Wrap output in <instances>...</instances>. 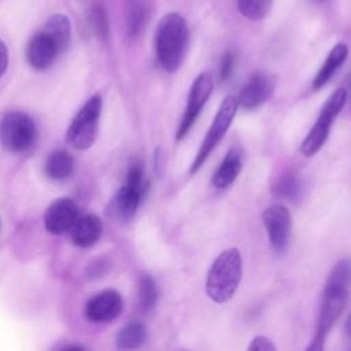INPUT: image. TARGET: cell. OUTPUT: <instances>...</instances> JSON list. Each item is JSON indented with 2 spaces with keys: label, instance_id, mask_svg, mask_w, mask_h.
I'll list each match as a JSON object with an SVG mask.
<instances>
[{
  "label": "cell",
  "instance_id": "obj_22",
  "mask_svg": "<svg viewBox=\"0 0 351 351\" xmlns=\"http://www.w3.org/2000/svg\"><path fill=\"white\" fill-rule=\"evenodd\" d=\"M273 5V0H237L240 14L248 19L259 21L265 18Z\"/></svg>",
  "mask_w": 351,
  "mask_h": 351
},
{
  "label": "cell",
  "instance_id": "obj_17",
  "mask_svg": "<svg viewBox=\"0 0 351 351\" xmlns=\"http://www.w3.org/2000/svg\"><path fill=\"white\" fill-rule=\"evenodd\" d=\"M347 56H348V47L343 43L336 44L328 53L318 73L315 74L313 80V89L317 90L322 88L332 78V75L339 70V67L346 62Z\"/></svg>",
  "mask_w": 351,
  "mask_h": 351
},
{
  "label": "cell",
  "instance_id": "obj_21",
  "mask_svg": "<svg viewBox=\"0 0 351 351\" xmlns=\"http://www.w3.org/2000/svg\"><path fill=\"white\" fill-rule=\"evenodd\" d=\"M148 21V5L145 0H128L126 26L130 38L141 34Z\"/></svg>",
  "mask_w": 351,
  "mask_h": 351
},
{
  "label": "cell",
  "instance_id": "obj_32",
  "mask_svg": "<svg viewBox=\"0 0 351 351\" xmlns=\"http://www.w3.org/2000/svg\"><path fill=\"white\" fill-rule=\"evenodd\" d=\"M344 326H346V332L348 335V337L351 339V313L348 314V317L346 318V322H344Z\"/></svg>",
  "mask_w": 351,
  "mask_h": 351
},
{
  "label": "cell",
  "instance_id": "obj_24",
  "mask_svg": "<svg viewBox=\"0 0 351 351\" xmlns=\"http://www.w3.org/2000/svg\"><path fill=\"white\" fill-rule=\"evenodd\" d=\"M90 23L96 36L101 41H107L110 37V21L103 4H93L90 11Z\"/></svg>",
  "mask_w": 351,
  "mask_h": 351
},
{
  "label": "cell",
  "instance_id": "obj_23",
  "mask_svg": "<svg viewBox=\"0 0 351 351\" xmlns=\"http://www.w3.org/2000/svg\"><path fill=\"white\" fill-rule=\"evenodd\" d=\"M158 300V287L155 280L148 276L144 274L140 277L138 281V302L143 310H151Z\"/></svg>",
  "mask_w": 351,
  "mask_h": 351
},
{
  "label": "cell",
  "instance_id": "obj_19",
  "mask_svg": "<svg viewBox=\"0 0 351 351\" xmlns=\"http://www.w3.org/2000/svg\"><path fill=\"white\" fill-rule=\"evenodd\" d=\"M45 173L52 180H64L67 178L74 169L73 156L64 149H56L49 154L45 160Z\"/></svg>",
  "mask_w": 351,
  "mask_h": 351
},
{
  "label": "cell",
  "instance_id": "obj_11",
  "mask_svg": "<svg viewBox=\"0 0 351 351\" xmlns=\"http://www.w3.org/2000/svg\"><path fill=\"white\" fill-rule=\"evenodd\" d=\"M123 308L122 296L114 291L107 289L95 295L85 306V315L93 322H108L117 318Z\"/></svg>",
  "mask_w": 351,
  "mask_h": 351
},
{
  "label": "cell",
  "instance_id": "obj_14",
  "mask_svg": "<svg viewBox=\"0 0 351 351\" xmlns=\"http://www.w3.org/2000/svg\"><path fill=\"white\" fill-rule=\"evenodd\" d=\"M101 221L93 214L78 217L71 228V240L78 247L93 245L101 234Z\"/></svg>",
  "mask_w": 351,
  "mask_h": 351
},
{
  "label": "cell",
  "instance_id": "obj_15",
  "mask_svg": "<svg viewBox=\"0 0 351 351\" xmlns=\"http://www.w3.org/2000/svg\"><path fill=\"white\" fill-rule=\"evenodd\" d=\"M144 195L145 191L128 184L121 186L112 199V210L115 215L123 221L130 219L136 214Z\"/></svg>",
  "mask_w": 351,
  "mask_h": 351
},
{
  "label": "cell",
  "instance_id": "obj_5",
  "mask_svg": "<svg viewBox=\"0 0 351 351\" xmlns=\"http://www.w3.org/2000/svg\"><path fill=\"white\" fill-rule=\"evenodd\" d=\"M34 121L25 112L11 111L0 121V143L11 154L27 151L36 141Z\"/></svg>",
  "mask_w": 351,
  "mask_h": 351
},
{
  "label": "cell",
  "instance_id": "obj_20",
  "mask_svg": "<svg viewBox=\"0 0 351 351\" xmlns=\"http://www.w3.org/2000/svg\"><path fill=\"white\" fill-rule=\"evenodd\" d=\"M147 340V328L144 324L134 321L125 325L117 335V346L123 351L140 348Z\"/></svg>",
  "mask_w": 351,
  "mask_h": 351
},
{
  "label": "cell",
  "instance_id": "obj_7",
  "mask_svg": "<svg viewBox=\"0 0 351 351\" xmlns=\"http://www.w3.org/2000/svg\"><path fill=\"white\" fill-rule=\"evenodd\" d=\"M237 107H239L237 99L233 96H228L222 100V103L218 108V112H217V115H215L199 151H197V155L189 167V174H195L203 166V163L206 162V159L208 158L211 151L222 140V137L228 132V129L236 115Z\"/></svg>",
  "mask_w": 351,
  "mask_h": 351
},
{
  "label": "cell",
  "instance_id": "obj_30",
  "mask_svg": "<svg viewBox=\"0 0 351 351\" xmlns=\"http://www.w3.org/2000/svg\"><path fill=\"white\" fill-rule=\"evenodd\" d=\"M324 341H325V337L315 332L314 339L310 341L306 351H324Z\"/></svg>",
  "mask_w": 351,
  "mask_h": 351
},
{
  "label": "cell",
  "instance_id": "obj_10",
  "mask_svg": "<svg viewBox=\"0 0 351 351\" xmlns=\"http://www.w3.org/2000/svg\"><path fill=\"white\" fill-rule=\"evenodd\" d=\"M77 219L78 207L74 200L67 197H60L52 202L44 214L45 229L52 234H62L71 230Z\"/></svg>",
  "mask_w": 351,
  "mask_h": 351
},
{
  "label": "cell",
  "instance_id": "obj_12",
  "mask_svg": "<svg viewBox=\"0 0 351 351\" xmlns=\"http://www.w3.org/2000/svg\"><path fill=\"white\" fill-rule=\"evenodd\" d=\"M276 88V78L267 73H255L241 89L237 103L245 110H254L263 104Z\"/></svg>",
  "mask_w": 351,
  "mask_h": 351
},
{
  "label": "cell",
  "instance_id": "obj_31",
  "mask_svg": "<svg viewBox=\"0 0 351 351\" xmlns=\"http://www.w3.org/2000/svg\"><path fill=\"white\" fill-rule=\"evenodd\" d=\"M60 351H85L81 346H77V344H70V346H66L63 347Z\"/></svg>",
  "mask_w": 351,
  "mask_h": 351
},
{
  "label": "cell",
  "instance_id": "obj_8",
  "mask_svg": "<svg viewBox=\"0 0 351 351\" xmlns=\"http://www.w3.org/2000/svg\"><path fill=\"white\" fill-rule=\"evenodd\" d=\"M213 78L208 73H202L196 77L193 81L188 100H186V107L184 111V115L181 118V122L177 129V140H181L189 129L193 126L196 118L199 117L202 108L204 107L206 101L208 100L211 90H213Z\"/></svg>",
  "mask_w": 351,
  "mask_h": 351
},
{
  "label": "cell",
  "instance_id": "obj_1",
  "mask_svg": "<svg viewBox=\"0 0 351 351\" xmlns=\"http://www.w3.org/2000/svg\"><path fill=\"white\" fill-rule=\"evenodd\" d=\"M351 295V259H340L332 269L325 289L318 314L317 333L326 337L337 318L341 315L347 300Z\"/></svg>",
  "mask_w": 351,
  "mask_h": 351
},
{
  "label": "cell",
  "instance_id": "obj_25",
  "mask_svg": "<svg viewBox=\"0 0 351 351\" xmlns=\"http://www.w3.org/2000/svg\"><path fill=\"white\" fill-rule=\"evenodd\" d=\"M274 193L285 199H295L300 193V180L295 174L282 176L274 186Z\"/></svg>",
  "mask_w": 351,
  "mask_h": 351
},
{
  "label": "cell",
  "instance_id": "obj_9",
  "mask_svg": "<svg viewBox=\"0 0 351 351\" xmlns=\"http://www.w3.org/2000/svg\"><path fill=\"white\" fill-rule=\"evenodd\" d=\"M262 221L269 236L271 247L277 251L285 250L291 236V214L282 204H274L267 207L262 214Z\"/></svg>",
  "mask_w": 351,
  "mask_h": 351
},
{
  "label": "cell",
  "instance_id": "obj_29",
  "mask_svg": "<svg viewBox=\"0 0 351 351\" xmlns=\"http://www.w3.org/2000/svg\"><path fill=\"white\" fill-rule=\"evenodd\" d=\"M8 66V51L5 44L0 40V77L4 75Z\"/></svg>",
  "mask_w": 351,
  "mask_h": 351
},
{
  "label": "cell",
  "instance_id": "obj_3",
  "mask_svg": "<svg viewBox=\"0 0 351 351\" xmlns=\"http://www.w3.org/2000/svg\"><path fill=\"white\" fill-rule=\"evenodd\" d=\"M243 274V259L237 248L222 251L207 273L206 293L215 303H225L233 298Z\"/></svg>",
  "mask_w": 351,
  "mask_h": 351
},
{
  "label": "cell",
  "instance_id": "obj_28",
  "mask_svg": "<svg viewBox=\"0 0 351 351\" xmlns=\"http://www.w3.org/2000/svg\"><path fill=\"white\" fill-rule=\"evenodd\" d=\"M247 351H276L273 341L265 336H256L250 343Z\"/></svg>",
  "mask_w": 351,
  "mask_h": 351
},
{
  "label": "cell",
  "instance_id": "obj_26",
  "mask_svg": "<svg viewBox=\"0 0 351 351\" xmlns=\"http://www.w3.org/2000/svg\"><path fill=\"white\" fill-rule=\"evenodd\" d=\"M130 186L143 189L147 192L148 188V181L144 177V166L140 160H132L129 167H128V173H126V182Z\"/></svg>",
  "mask_w": 351,
  "mask_h": 351
},
{
  "label": "cell",
  "instance_id": "obj_18",
  "mask_svg": "<svg viewBox=\"0 0 351 351\" xmlns=\"http://www.w3.org/2000/svg\"><path fill=\"white\" fill-rule=\"evenodd\" d=\"M43 32L52 38L55 45L58 47L59 52L62 53L70 43L71 37V22L67 15L56 14L47 19Z\"/></svg>",
  "mask_w": 351,
  "mask_h": 351
},
{
  "label": "cell",
  "instance_id": "obj_6",
  "mask_svg": "<svg viewBox=\"0 0 351 351\" xmlns=\"http://www.w3.org/2000/svg\"><path fill=\"white\" fill-rule=\"evenodd\" d=\"M346 100H347V92L343 88L336 89L326 99V101L324 103V106L319 111L315 125L310 129L308 134L306 136L304 141L300 145V151L304 156H313L325 144V141L329 136L330 125H332L333 119L337 117V114L343 110Z\"/></svg>",
  "mask_w": 351,
  "mask_h": 351
},
{
  "label": "cell",
  "instance_id": "obj_27",
  "mask_svg": "<svg viewBox=\"0 0 351 351\" xmlns=\"http://www.w3.org/2000/svg\"><path fill=\"white\" fill-rule=\"evenodd\" d=\"M234 53L232 51H228L223 56H222V62H221V70H219V75L222 81H226L232 77L233 74V69H234Z\"/></svg>",
  "mask_w": 351,
  "mask_h": 351
},
{
  "label": "cell",
  "instance_id": "obj_4",
  "mask_svg": "<svg viewBox=\"0 0 351 351\" xmlns=\"http://www.w3.org/2000/svg\"><path fill=\"white\" fill-rule=\"evenodd\" d=\"M100 112L101 97L100 95H93L84 103L67 129L66 137L73 148L85 151L92 147L97 134Z\"/></svg>",
  "mask_w": 351,
  "mask_h": 351
},
{
  "label": "cell",
  "instance_id": "obj_13",
  "mask_svg": "<svg viewBox=\"0 0 351 351\" xmlns=\"http://www.w3.org/2000/svg\"><path fill=\"white\" fill-rule=\"evenodd\" d=\"M59 49L49 36L43 30L36 33L26 48V59L29 64L36 70L48 69L59 55Z\"/></svg>",
  "mask_w": 351,
  "mask_h": 351
},
{
  "label": "cell",
  "instance_id": "obj_16",
  "mask_svg": "<svg viewBox=\"0 0 351 351\" xmlns=\"http://www.w3.org/2000/svg\"><path fill=\"white\" fill-rule=\"evenodd\" d=\"M240 171H241V155H240V151L233 147L225 155L223 160L221 162L219 167L213 176L211 182L215 188H219V189L228 188L239 177Z\"/></svg>",
  "mask_w": 351,
  "mask_h": 351
},
{
  "label": "cell",
  "instance_id": "obj_2",
  "mask_svg": "<svg viewBox=\"0 0 351 351\" xmlns=\"http://www.w3.org/2000/svg\"><path fill=\"white\" fill-rule=\"evenodd\" d=\"M188 41V26L180 14L169 12L159 21L155 32V51L158 62L166 71H176L181 66Z\"/></svg>",
  "mask_w": 351,
  "mask_h": 351
},
{
  "label": "cell",
  "instance_id": "obj_33",
  "mask_svg": "<svg viewBox=\"0 0 351 351\" xmlns=\"http://www.w3.org/2000/svg\"><path fill=\"white\" fill-rule=\"evenodd\" d=\"M315 1H318V3H326L328 0H315Z\"/></svg>",
  "mask_w": 351,
  "mask_h": 351
}]
</instances>
